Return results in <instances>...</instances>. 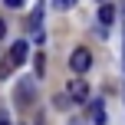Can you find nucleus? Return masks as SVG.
Here are the masks:
<instances>
[{"label": "nucleus", "mask_w": 125, "mask_h": 125, "mask_svg": "<svg viewBox=\"0 0 125 125\" xmlns=\"http://www.w3.org/2000/svg\"><path fill=\"white\" fill-rule=\"evenodd\" d=\"M89 66H92V53H89L86 46H76L73 56H69V69H73L76 76H82V73H89Z\"/></svg>", "instance_id": "nucleus-1"}, {"label": "nucleus", "mask_w": 125, "mask_h": 125, "mask_svg": "<svg viewBox=\"0 0 125 125\" xmlns=\"http://www.w3.org/2000/svg\"><path fill=\"white\" fill-rule=\"evenodd\" d=\"M33 86H36L33 79H20L17 82V105L20 109H30L33 105V99H36V89H33Z\"/></svg>", "instance_id": "nucleus-2"}, {"label": "nucleus", "mask_w": 125, "mask_h": 125, "mask_svg": "<svg viewBox=\"0 0 125 125\" xmlns=\"http://www.w3.org/2000/svg\"><path fill=\"white\" fill-rule=\"evenodd\" d=\"M69 99H73V102H82V105H89V102H92V99H89V86H86L82 79H73V82H69Z\"/></svg>", "instance_id": "nucleus-3"}, {"label": "nucleus", "mask_w": 125, "mask_h": 125, "mask_svg": "<svg viewBox=\"0 0 125 125\" xmlns=\"http://www.w3.org/2000/svg\"><path fill=\"white\" fill-rule=\"evenodd\" d=\"M26 53H30V46H26L23 40H17V43L10 46V53H7V59L13 62V69H17V66H23V62H26Z\"/></svg>", "instance_id": "nucleus-4"}, {"label": "nucleus", "mask_w": 125, "mask_h": 125, "mask_svg": "<svg viewBox=\"0 0 125 125\" xmlns=\"http://www.w3.org/2000/svg\"><path fill=\"white\" fill-rule=\"evenodd\" d=\"M119 13H122V10H115V3H102V7H99V23H102V26H112Z\"/></svg>", "instance_id": "nucleus-5"}, {"label": "nucleus", "mask_w": 125, "mask_h": 125, "mask_svg": "<svg viewBox=\"0 0 125 125\" xmlns=\"http://www.w3.org/2000/svg\"><path fill=\"white\" fill-rule=\"evenodd\" d=\"M86 109H89V115H92V122H95V125H105V109H102V102H99V99H92Z\"/></svg>", "instance_id": "nucleus-6"}, {"label": "nucleus", "mask_w": 125, "mask_h": 125, "mask_svg": "<svg viewBox=\"0 0 125 125\" xmlns=\"http://www.w3.org/2000/svg\"><path fill=\"white\" fill-rule=\"evenodd\" d=\"M10 73H13V62H10V59L3 56V59H0V79H7Z\"/></svg>", "instance_id": "nucleus-7"}, {"label": "nucleus", "mask_w": 125, "mask_h": 125, "mask_svg": "<svg viewBox=\"0 0 125 125\" xmlns=\"http://www.w3.org/2000/svg\"><path fill=\"white\" fill-rule=\"evenodd\" d=\"M122 69H125V0H122Z\"/></svg>", "instance_id": "nucleus-8"}, {"label": "nucleus", "mask_w": 125, "mask_h": 125, "mask_svg": "<svg viewBox=\"0 0 125 125\" xmlns=\"http://www.w3.org/2000/svg\"><path fill=\"white\" fill-rule=\"evenodd\" d=\"M53 7H56V10H73L76 0H53Z\"/></svg>", "instance_id": "nucleus-9"}, {"label": "nucleus", "mask_w": 125, "mask_h": 125, "mask_svg": "<svg viewBox=\"0 0 125 125\" xmlns=\"http://www.w3.org/2000/svg\"><path fill=\"white\" fill-rule=\"evenodd\" d=\"M7 7H23V0H3Z\"/></svg>", "instance_id": "nucleus-10"}, {"label": "nucleus", "mask_w": 125, "mask_h": 125, "mask_svg": "<svg viewBox=\"0 0 125 125\" xmlns=\"http://www.w3.org/2000/svg\"><path fill=\"white\" fill-rule=\"evenodd\" d=\"M3 36H7V23L0 20V40H3Z\"/></svg>", "instance_id": "nucleus-11"}, {"label": "nucleus", "mask_w": 125, "mask_h": 125, "mask_svg": "<svg viewBox=\"0 0 125 125\" xmlns=\"http://www.w3.org/2000/svg\"><path fill=\"white\" fill-rule=\"evenodd\" d=\"M0 125H10V122H7V119H3V115H0Z\"/></svg>", "instance_id": "nucleus-12"}, {"label": "nucleus", "mask_w": 125, "mask_h": 125, "mask_svg": "<svg viewBox=\"0 0 125 125\" xmlns=\"http://www.w3.org/2000/svg\"><path fill=\"white\" fill-rule=\"evenodd\" d=\"M99 3H109V0H99Z\"/></svg>", "instance_id": "nucleus-13"}]
</instances>
